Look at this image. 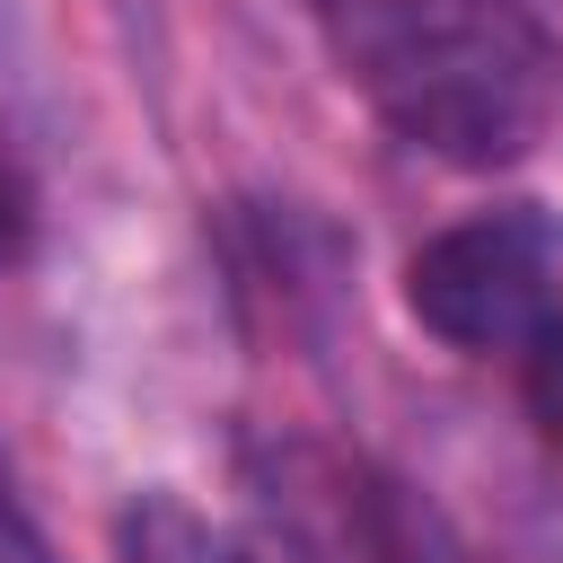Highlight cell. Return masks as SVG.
<instances>
[{"mask_svg": "<svg viewBox=\"0 0 563 563\" xmlns=\"http://www.w3.org/2000/svg\"><path fill=\"white\" fill-rule=\"evenodd\" d=\"M229 563H405V537L343 457L273 449L246 475V519L229 537Z\"/></svg>", "mask_w": 563, "mask_h": 563, "instance_id": "obj_3", "label": "cell"}, {"mask_svg": "<svg viewBox=\"0 0 563 563\" xmlns=\"http://www.w3.org/2000/svg\"><path fill=\"white\" fill-rule=\"evenodd\" d=\"M18 238H26V185H18V158L0 150V264L18 255Z\"/></svg>", "mask_w": 563, "mask_h": 563, "instance_id": "obj_6", "label": "cell"}, {"mask_svg": "<svg viewBox=\"0 0 563 563\" xmlns=\"http://www.w3.org/2000/svg\"><path fill=\"white\" fill-rule=\"evenodd\" d=\"M317 26L369 114L449 167H510L554 114V44L519 0H317Z\"/></svg>", "mask_w": 563, "mask_h": 563, "instance_id": "obj_1", "label": "cell"}, {"mask_svg": "<svg viewBox=\"0 0 563 563\" xmlns=\"http://www.w3.org/2000/svg\"><path fill=\"white\" fill-rule=\"evenodd\" d=\"M528 413H537L545 449L563 457V325H554L545 343H528Z\"/></svg>", "mask_w": 563, "mask_h": 563, "instance_id": "obj_4", "label": "cell"}, {"mask_svg": "<svg viewBox=\"0 0 563 563\" xmlns=\"http://www.w3.org/2000/svg\"><path fill=\"white\" fill-rule=\"evenodd\" d=\"M0 563H53V545L35 537V519H26L18 484H9V466H0Z\"/></svg>", "mask_w": 563, "mask_h": 563, "instance_id": "obj_5", "label": "cell"}, {"mask_svg": "<svg viewBox=\"0 0 563 563\" xmlns=\"http://www.w3.org/2000/svg\"><path fill=\"white\" fill-rule=\"evenodd\" d=\"M405 308L449 352H528V343H545L563 325L554 317V229L519 202L449 220L440 238L413 246Z\"/></svg>", "mask_w": 563, "mask_h": 563, "instance_id": "obj_2", "label": "cell"}]
</instances>
